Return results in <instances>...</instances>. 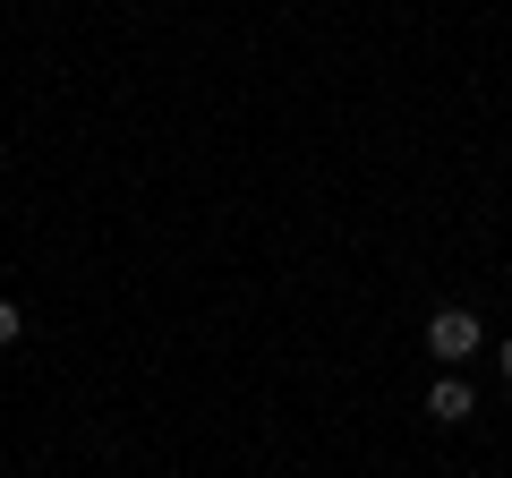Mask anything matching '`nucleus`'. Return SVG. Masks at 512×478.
<instances>
[{"label": "nucleus", "instance_id": "nucleus-2", "mask_svg": "<svg viewBox=\"0 0 512 478\" xmlns=\"http://www.w3.org/2000/svg\"><path fill=\"white\" fill-rule=\"evenodd\" d=\"M470 410H478V393L461 385V376H436V385H427V419H436V427H461Z\"/></svg>", "mask_w": 512, "mask_h": 478}, {"label": "nucleus", "instance_id": "nucleus-1", "mask_svg": "<svg viewBox=\"0 0 512 478\" xmlns=\"http://www.w3.org/2000/svg\"><path fill=\"white\" fill-rule=\"evenodd\" d=\"M478 350H487V325H478L470 308H436V316H427V359L461 368V359H478Z\"/></svg>", "mask_w": 512, "mask_h": 478}, {"label": "nucleus", "instance_id": "nucleus-4", "mask_svg": "<svg viewBox=\"0 0 512 478\" xmlns=\"http://www.w3.org/2000/svg\"><path fill=\"white\" fill-rule=\"evenodd\" d=\"M495 368H504V376H512V333H504V350H495Z\"/></svg>", "mask_w": 512, "mask_h": 478}, {"label": "nucleus", "instance_id": "nucleus-3", "mask_svg": "<svg viewBox=\"0 0 512 478\" xmlns=\"http://www.w3.org/2000/svg\"><path fill=\"white\" fill-rule=\"evenodd\" d=\"M18 333H26V316H18V299H0V350L18 342Z\"/></svg>", "mask_w": 512, "mask_h": 478}]
</instances>
